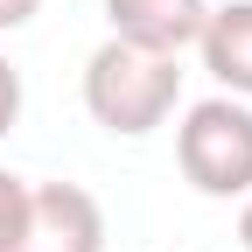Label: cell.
Returning <instances> with one entry per match:
<instances>
[{"label":"cell","mask_w":252,"mask_h":252,"mask_svg":"<svg viewBox=\"0 0 252 252\" xmlns=\"http://www.w3.org/2000/svg\"><path fill=\"white\" fill-rule=\"evenodd\" d=\"M182 105V56H154L133 42H98L84 63V112L119 140H140L154 126H168V112Z\"/></svg>","instance_id":"6da1fadb"},{"label":"cell","mask_w":252,"mask_h":252,"mask_svg":"<svg viewBox=\"0 0 252 252\" xmlns=\"http://www.w3.org/2000/svg\"><path fill=\"white\" fill-rule=\"evenodd\" d=\"M175 161L203 196H252V105L231 91L196 98L175 126Z\"/></svg>","instance_id":"7a4b0ae2"},{"label":"cell","mask_w":252,"mask_h":252,"mask_svg":"<svg viewBox=\"0 0 252 252\" xmlns=\"http://www.w3.org/2000/svg\"><path fill=\"white\" fill-rule=\"evenodd\" d=\"M7 252H105V210L77 182H28V210Z\"/></svg>","instance_id":"3957f363"},{"label":"cell","mask_w":252,"mask_h":252,"mask_svg":"<svg viewBox=\"0 0 252 252\" xmlns=\"http://www.w3.org/2000/svg\"><path fill=\"white\" fill-rule=\"evenodd\" d=\"M203 14H210V0H105L112 35L133 42V49H154V56H182V49H196Z\"/></svg>","instance_id":"277c9868"},{"label":"cell","mask_w":252,"mask_h":252,"mask_svg":"<svg viewBox=\"0 0 252 252\" xmlns=\"http://www.w3.org/2000/svg\"><path fill=\"white\" fill-rule=\"evenodd\" d=\"M203 70L231 91V98H252V0H231V7H210L203 14Z\"/></svg>","instance_id":"5b68a950"},{"label":"cell","mask_w":252,"mask_h":252,"mask_svg":"<svg viewBox=\"0 0 252 252\" xmlns=\"http://www.w3.org/2000/svg\"><path fill=\"white\" fill-rule=\"evenodd\" d=\"M21 210H28V182L14 168H0V252H7V238L21 231Z\"/></svg>","instance_id":"8992f818"},{"label":"cell","mask_w":252,"mask_h":252,"mask_svg":"<svg viewBox=\"0 0 252 252\" xmlns=\"http://www.w3.org/2000/svg\"><path fill=\"white\" fill-rule=\"evenodd\" d=\"M14 119H21V70L0 56V140L14 133Z\"/></svg>","instance_id":"52a82bcc"},{"label":"cell","mask_w":252,"mask_h":252,"mask_svg":"<svg viewBox=\"0 0 252 252\" xmlns=\"http://www.w3.org/2000/svg\"><path fill=\"white\" fill-rule=\"evenodd\" d=\"M42 14V0H0V35H14V28H28Z\"/></svg>","instance_id":"ba28073f"},{"label":"cell","mask_w":252,"mask_h":252,"mask_svg":"<svg viewBox=\"0 0 252 252\" xmlns=\"http://www.w3.org/2000/svg\"><path fill=\"white\" fill-rule=\"evenodd\" d=\"M238 245L252 252V196H245V210H238Z\"/></svg>","instance_id":"9c48e42d"}]
</instances>
